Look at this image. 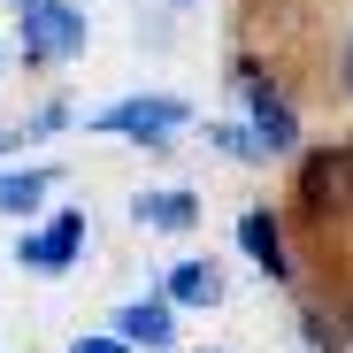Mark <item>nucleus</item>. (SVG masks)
<instances>
[{
    "mask_svg": "<svg viewBox=\"0 0 353 353\" xmlns=\"http://www.w3.org/2000/svg\"><path fill=\"white\" fill-rule=\"evenodd\" d=\"M115 338H123V345H169V338H176L169 300H131V307H115Z\"/></svg>",
    "mask_w": 353,
    "mask_h": 353,
    "instance_id": "423d86ee",
    "label": "nucleus"
},
{
    "mask_svg": "<svg viewBox=\"0 0 353 353\" xmlns=\"http://www.w3.org/2000/svg\"><path fill=\"white\" fill-rule=\"evenodd\" d=\"M70 353H131V345H123V338H77Z\"/></svg>",
    "mask_w": 353,
    "mask_h": 353,
    "instance_id": "f8f14e48",
    "label": "nucleus"
},
{
    "mask_svg": "<svg viewBox=\"0 0 353 353\" xmlns=\"http://www.w3.org/2000/svg\"><path fill=\"white\" fill-rule=\"evenodd\" d=\"M300 200H307L315 215H330V208H345V200H353V139H345V146L307 154V169H300Z\"/></svg>",
    "mask_w": 353,
    "mask_h": 353,
    "instance_id": "7ed1b4c3",
    "label": "nucleus"
},
{
    "mask_svg": "<svg viewBox=\"0 0 353 353\" xmlns=\"http://www.w3.org/2000/svg\"><path fill=\"white\" fill-rule=\"evenodd\" d=\"M239 246L261 261V276H292V261H284V230H276V215H239Z\"/></svg>",
    "mask_w": 353,
    "mask_h": 353,
    "instance_id": "0eeeda50",
    "label": "nucleus"
},
{
    "mask_svg": "<svg viewBox=\"0 0 353 353\" xmlns=\"http://www.w3.org/2000/svg\"><path fill=\"white\" fill-rule=\"evenodd\" d=\"M131 215H139L146 230H192V223H200V200L169 185V192H139V200H131Z\"/></svg>",
    "mask_w": 353,
    "mask_h": 353,
    "instance_id": "6e6552de",
    "label": "nucleus"
},
{
    "mask_svg": "<svg viewBox=\"0 0 353 353\" xmlns=\"http://www.w3.org/2000/svg\"><path fill=\"white\" fill-rule=\"evenodd\" d=\"M77 246H85V215L70 208V215H54L39 239H23V246H16V261H23V269H39V276H62V269L77 261Z\"/></svg>",
    "mask_w": 353,
    "mask_h": 353,
    "instance_id": "20e7f679",
    "label": "nucleus"
},
{
    "mask_svg": "<svg viewBox=\"0 0 353 353\" xmlns=\"http://www.w3.org/2000/svg\"><path fill=\"white\" fill-rule=\"evenodd\" d=\"M100 131H115V139H139V146H161L169 131H185V100H169V92L115 100V108H100Z\"/></svg>",
    "mask_w": 353,
    "mask_h": 353,
    "instance_id": "f03ea898",
    "label": "nucleus"
},
{
    "mask_svg": "<svg viewBox=\"0 0 353 353\" xmlns=\"http://www.w3.org/2000/svg\"><path fill=\"white\" fill-rule=\"evenodd\" d=\"M70 54H85V8L31 0L23 8V62H70Z\"/></svg>",
    "mask_w": 353,
    "mask_h": 353,
    "instance_id": "f257e3e1",
    "label": "nucleus"
},
{
    "mask_svg": "<svg viewBox=\"0 0 353 353\" xmlns=\"http://www.w3.org/2000/svg\"><path fill=\"white\" fill-rule=\"evenodd\" d=\"M54 192V169H0V215H31Z\"/></svg>",
    "mask_w": 353,
    "mask_h": 353,
    "instance_id": "9d476101",
    "label": "nucleus"
},
{
    "mask_svg": "<svg viewBox=\"0 0 353 353\" xmlns=\"http://www.w3.org/2000/svg\"><path fill=\"white\" fill-rule=\"evenodd\" d=\"M169 300H176V307H215V300H223L215 261H176V269H169Z\"/></svg>",
    "mask_w": 353,
    "mask_h": 353,
    "instance_id": "1a4fd4ad",
    "label": "nucleus"
},
{
    "mask_svg": "<svg viewBox=\"0 0 353 353\" xmlns=\"http://www.w3.org/2000/svg\"><path fill=\"white\" fill-rule=\"evenodd\" d=\"M338 77H345V92H353V39H345V54H338Z\"/></svg>",
    "mask_w": 353,
    "mask_h": 353,
    "instance_id": "ddd939ff",
    "label": "nucleus"
},
{
    "mask_svg": "<svg viewBox=\"0 0 353 353\" xmlns=\"http://www.w3.org/2000/svg\"><path fill=\"white\" fill-rule=\"evenodd\" d=\"M23 8H31V0H23Z\"/></svg>",
    "mask_w": 353,
    "mask_h": 353,
    "instance_id": "dca6fc26",
    "label": "nucleus"
},
{
    "mask_svg": "<svg viewBox=\"0 0 353 353\" xmlns=\"http://www.w3.org/2000/svg\"><path fill=\"white\" fill-rule=\"evenodd\" d=\"M345 345H353V307H345Z\"/></svg>",
    "mask_w": 353,
    "mask_h": 353,
    "instance_id": "4468645a",
    "label": "nucleus"
},
{
    "mask_svg": "<svg viewBox=\"0 0 353 353\" xmlns=\"http://www.w3.org/2000/svg\"><path fill=\"white\" fill-rule=\"evenodd\" d=\"M239 92H246V108H254V139H261L269 154L300 139V123H292V108H284V100H276V92H269V85H261V77L246 70V62H239Z\"/></svg>",
    "mask_w": 353,
    "mask_h": 353,
    "instance_id": "39448f33",
    "label": "nucleus"
},
{
    "mask_svg": "<svg viewBox=\"0 0 353 353\" xmlns=\"http://www.w3.org/2000/svg\"><path fill=\"white\" fill-rule=\"evenodd\" d=\"M208 139H215V146H223V154H230V161H269V146H261V139H254V123H215V131H208Z\"/></svg>",
    "mask_w": 353,
    "mask_h": 353,
    "instance_id": "9b49d317",
    "label": "nucleus"
},
{
    "mask_svg": "<svg viewBox=\"0 0 353 353\" xmlns=\"http://www.w3.org/2000/svg\"><path fill=\"white\" fill-rule=\"evenodd\" d=\"M176 8H185V0H176Z\"/></svg>",
    "mask_w": 353,
    "mask_h": 353,
    "instance_id": "2eb2a0df",
    "label": "nucleus"
}]
</instances>
